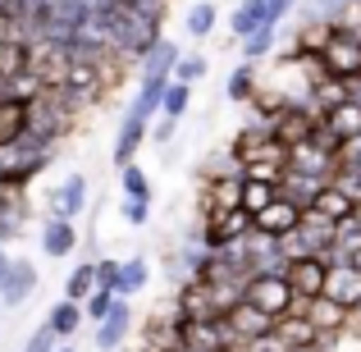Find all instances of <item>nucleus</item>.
<instances>
[{
	"instance_id": "1",
	"label": "nucleus",
	"mask_w": 361,
	"mask_h": 352,
	"mask_svg": "<svg viewBox=\"0 0 361 352\" xmlns=\"http://www.w3.org/2000/svg\"><path fill=\"white\" fill-rule=\"evenodd\" d=\"M243 302H252V307H261L265 316H288L293 307V289L283 274H252V279L243 284Z\"/></svg>"
},
{
	"instance_id": "2",
	"label": "nucleus",
	"mask_w": 361,
	"mask_h": 352,
	"mask_svg": "<svg viewBox=\"0 0 361 352\" xmlns=\"http://www.w3.org/2000/svg\"><path fill=\"white\" fill-rule=\"evenodd\" d=\"M37 289V265L32 261H14L0 252V302L5 307H23Z\"/></svg>"
},
{
	"instance_id": "3",
	"label": "nucleus",
	"mask_w": 361,
	"mask_h": 352,
	"mask_svg": "<svg viewBox=\"0 0 361 352\" xmlns=\"http://www.w3.org/2000/svg\"><path fill=\"white\" fill-rule=\"evenodd\" d=\"M325 274H329V265L320 261V256H293V261L283 265V279H288L293 298H307V302H316L320 293H325Z\"/></svg>"
},
{
	"instance_id": "4",
	"label": "nucleus",
	"mask_w": 361,
	"mask_h": 352,
	"mask_svg": "<svg viewBox=\"0 0 361 352\" xmlns=\"http://www.w3.org/2000/svg\"><path fill=\"white\" fill-rule=\"evenodd\" d=\"M252 220H256V233H265V238H288V233H298V224H302V206L288 202V197H274V202L265 206L261 215H252Z\"/></svg>"
},
{
	"instance_id": "5",
	"label": "nucleus",
	"mask_w": 361,
	"mask_h": 352,
	"mask_svg": "<svg viewBox=\"0 0 361 352\" xmlns=\"http://www.w3.org/2000/svg\"><path fill=\"white\" fill-rule=\"evenodd\" d=\"M224 325L233 329V339L247 348V344H256V339H265V334H274V316H265L261 307H252V302H238V307L224 316Z\"/></svg>"
},
{
	"instance_id": "6",
	"label": "nucleus",
	"mask_w": 361,
	"mask_h": 352,
	"mask_svg": "<svg viewBox=\"0 0 361 352\" xmlns=\"http://www.w3.org/2000/svg\"><path fill=\"white\" fill-rule=\"evenodd\" d=\"M133 334V302L128 298H115L110 316L97 325V352H119Z\"/></svg>"
},
{
	"instance_id": "7",
	"label": "nucleus",
	"mask_w": 361,
	"mask_h": 352,
	"mask_svg": "<svg viewBox=\"0 0 361 352\" xmlns=\"http://www.w3.org/2000/svg\"><path fill=\"white\" fill-rule=\"evenodd\" d=\"M174 311L188 316V320H220V311H215V302H211V284H202V279L178 284L174 289Z\"/></svg>"
},
{
	"instance_id": "8",
	"label": "nucleus",
	"mask_w": 361,
	"mask_h": 352,
	"mask_svg": "<svg viewBox=\"0 0 361 352\" xmlns=\"http://www.w3.org/2000/svg\"><path fill=\"white\" fill-rule=\"evenodd\" d=\"M320 298H329V302H338V307L353 311V302L361 298V270H357L353 261H348V265H329L325 293H320Z\"/></svg>"
},
{
	"instance_id": "9",
	"label": "nucleus",
	"mask_w": 361,
	"mask_h": 352,
	"mask_svg": "<svg viewBox=\"0 0 361 352\" xmlns=\"http://www.w3.org/2000/svg\"><path fill=\"white\" fill-rule=\"evenodd\" d=\"M151 138V119H142V115H123V123H119V133H115V165L123 169V165H133L137 160V147Z\"/></svg>"
},
{
	"instance_id": "10",
	"label": "nucleus",
	"mask_w": 361,
	"mask_h": 352,
	"mask_svg": "<svg viewBox=\"0 0 361 352\" xmlns=\"http://www.w3.org/2000/svg\"><path fill=\"white\" fill-rule=\"evenodd\" d=\"M288 169H293V174H307V178L329 183V174H334V160H329L325 151L316 147V142H298V147H288Z\"/></svg>"
},
{
	"instance_id": "11",
	"label": "nucleus",
	"mask_w": 361,
	"mask_h": 352,
	"mask_svg": "<svg viewBox=\"0 0 361 352\" xmlns=\"http://www.w3.org/2000/svg\"><path fill=\"white\" fill-rule=\"evenodd\" d=\"M238 206H243V174L202 183V215H211V211H238Z\"/></svg>"
},
{
	"instance_id": "12",
	"label": "nucleus",
	"mask_w": 361,
	"mask_h": 352,
	"mask_svg": "<svg viewBox=\"0 0 361 352\" xmlns=\"http://www.w3.org/2000/svg\"><path fill=\"white\" fill-rule=\"evenodd\" d=\"M82 211H87V178L69 174L60 188H55V197H51V215H60V220H78Z\"/></svg>"
},
{
	"instance_id": "13",
	"label": "nucleus",
	"mask_w": 361,
	"mask_h": 352,
	"mask_svg": "<svg viewBox=\"0 0 361 352\" xmlns=\"http://www.w3.org/2000/svg\"><path fill=\"white\" fill-rule=\"evenodd\" d=\"M307 316H311V325H316L320 339H334V334H343V329L353 325V311L338 307V302H329V298H316Z\"/></svg>"
},
{
	"instance_id": "14",
	"label": "nucleus",
	"mask_w": 361,
	"mask_h": 352,
	"mask_svg": "<svg viewBox=\"0 0 361 352\" xmlns=\"http://www.w3.org/2000/svg\"><path fill=\"white\" fill-rule=\"evenodd\" d=\"M261 28H270V14H265V0H238L229 14V37H238V42H247V37H256Z\"/></svg>"
},
{
	"instance_id": "15",
	"label": "nucleus",
	"mask_w": 361,
	"mask_h": 352,
	"mask_svg": "<svg viewBox=\"0 0 361 352\" xmlns=\"http://www.w3.org/2000/svg\"><path fill=\"white\" fill-rule=\"evenodd\" d=\"M27 101H14V97H5L0 101V151H14L18 147V138L27 133Z\"/></svg>"
},
{
	"instance_id": "16",
	"label": "nucleus",
	"mask_w": 361,
	"mask_h": 352,
	"mask_svg": "<svg viewBox=\"0 0 361 352\" xmlns=\"http://www.w3.org/2000/svg\"><path fill=\"white\" fill-rule=\"evenodd\" d=\"M82 302H69V298H60L51 311H46V325H51V334L60 339V344H69L73 334H78V325H82Z\"/></svg>"
},
{
	"instance_id": "17",
	"label": "nucleus",
	"mask_w": 361,
	"mask_h": 352,
	"mask_svg": "<svg viewBox=\"0 0 361 352\" xmlns=\"http://www.w3.org/2000/svg\"><path fill=\"white\" fill-rule=\"evenodd\" d=\"M256 87H261V78H256V64L238 60L229 69V78H224V101H233V106H247V101L256 97Z\"/></svg>"
},
{
	"instance_id": "18",
	"label": "nucleus",
	"mask_w": 361,
	"mask_h": 352,
	"mask_svg": "<svg viewBox=\"0 0 361 352\" xmlns=\"http://www.w3.org/2000/svg\"><path fill=\"white\" fill-rule=\"evenodd\" d=\"M73 247H78V229H73V220H60V215H51L42 229V252L46 256H69Z\"/></svg>"
},
{
	"instance_id": "19",
	"label": "nucleus",
	"mask_w": 361,
	"mask_h": 352,
	"mask_svg": "<svg viewBox=\"0 0 361 352\" xmlns=\"http://www.w3.org/2000/svg\"><path fill=\"white\" fill-rule=\"evenodd\" d=\"M311 206H316V211L325 215V220H334V224L353 220V211H357V202H353L348 193H338L334 183H325V188H320V193H316V202H311Z\"/></svg>"
},
{
	"instance_id": "20",
	"label": "nucleus",
	"mask_w": 361,
	"mask_h": 352,
	"mask_svg": "<svg viewBox=\"0 0 361 352\" xmlns=\"http://www.w3.org/2000/svg\"><path fill=\"white\" fill-rule=\"evenodd\" d=\"M147 284H151V261H147V256H128V261L119 265L115 298H133V293H142Z\"/></svg>"
},
{
	"instance_id": "21",
	"label": "nucleus",
	"mask_w": 361,
	"mask_h": 352,
	"mask_svg": "<svg viewBox=\"0 0 361 352\" xmlns=\"http://www.w3.org/2000/svg\"><path fill=\"white\" fill-rule=\"evenodd\" d=\"M274 334H279L288 348H311L320 339L316 325H311V316H279L274 320Z\"/></svg>"
},
{
	"instance_id": "22",
	"label": "nucleus",
	"mask_w": 361,
	"mask_h": 352,
	"mask_svg": "<svg viewBox=\"0 0 361 352\" xmlns=\"http://www.w3.org/2000/svg\"><path fill=\"white\" fill-rule=\"evenodd\" d=\"M320 178H307V174H293V169H283V178H279V197H288V202H298L302 211H307L311 202H316V193H320Z\"/></svg>"
},
{
	"instance_id": "23",
	"label": "nucleus",
	"mask_w": 361,
	"mask_h": 352,
	"mask_svg": "<svg viewBox=\"0 0 361 352\" xmlns=\"http://www.w3.org/2000/svg\"><path fill=\"white\" fill-rule=\"evenodd\" d=\"M325 123L338 133V138H361V106H353V101H338L334 110H325Z\"/></svg>"
},
{
	"instance_id": "24",
	"label": "nucleus",
	"mask_w": 361,
	"mask_h": 352,
	"mask_svg": "<svg viewBox=\"0 0 361 352\" xmlns=\"http://www.w3.org/2000/svg\"><path fill=\"white\" fill-rule=\"evenodd\" d=\"M215 23H220V9H215V0H197L192 9H188V18H183V28H188V37H211L215 32Z\"/></svg>"
},
{
	"instance_id": "25",
	"label": "nucleus",
	"mask_w": 361,
	"mask_h": 352,
	"mask_svg": "<svg viewBox=\"0 0 361 352\" xmlns=\"http://www.w3.org/2000/svg\"><path fill=\"white\" fill-rule=\"evenodd\" d=\"M92 293H97V265H92V261L73 265L69 279H64V298H69V302H87Z\"/></svg>"
},
{
	"instance_id": "26",
	"label": "nucleus",
	"mask_w": 361,
	"mask_h": 352,
	"mask_svg": "<svg viewBox=\"0 0 361 352\" xmlns=\"http://www.w3.org/2000/svg\"><path fill=\"white\" fill-rule=\"evenodd\" d=\"M206 73H211V55H202V51H183V55H178L174 83H188V87H197Z\"/></svg>"
},
{
	"instance_id": "27",
	"label": "nucleus",
	"mask_w": 361,
	"mask_h": 352,
	"mask_svg": "<svg viewBox=\"0 0 361 352\" xmlns=\"http://www.w3.org/2000/svg\"><path fill=\"white\" fill-rule=\"evenodd\" d=\"M274 46H279V28H261L256 37H247V42H243V60L247 64H261V60H270V55H274Z\"/></svg>"
},
{
	"instance_id": "28",
	"label": "nucleus",
	"mask_w": 361,
	"mask_h": 352,
	"mask_svg": "<svg viewBox=\"0 0 361 352\" xmlns=\"http://www.w3.org/2000/svg\"><path fill=\"white\" fill-rule=\"evenodd\" d=\"M279 197V188L274 183H261V178H243V211H252V215H261L265 206Z\"/></svg>"
},
{
	"instance_id": "29",
	"label": "nucleus",
	"mask_w": 361,
	"mask_h": 352,
	"mask_svg": "<svg viewBox=\"0 0 361 352\" xmlns=\"http://www.w3.org/2000/svg\"><path fill=\"white\" fill-rule=\"evenodd\" d=\"M188 106H192V87H188V83H169V87H165V101H160V115L178 123V119L188 115Z\"/></svg>"
},
{
	"instance_id": "30",
	"label": "nucleus",
	"mask_w": 361,
	"mask_h": 352,
	"mask_svg": "<svg viewBox=\"0 0 361 352\" xmlns=\"http://www.w3.org/2000/svg\"><path fill=\"white\" fill-rule=\"evenodd\" d=\"M119 188H123V197H142V202H151V178H147L142 165H123L119 169Z\"/></svg>"
},
{
	"instance_id": "31",
	"label": "nucleus",
	"mask_w": 361,
	"mask_h": 352,
	"mask_svg": "<svg viewBox=\"0 0 361 352\" xmlns=\"http://www.w3.org/2000/svg\"><path fill=\"white\" fill-rule=\"evenodd\" d=\"M110 307H115V293H110V289H97L87 302H82V316H87L92 325H101V320L110 316Z\"/></svg>"
},
{
	"instance_id": "32",
	"label": "nucleus",
	"mask_w": 361,
	"mask_h": 352,
	"mask_svg": "<svg viewBox=\"0 0 361 352\" xmlns=\"http://www.w3.org/2000/svg\"><path fill=\"white\" fill-rule=\"evenodd\" d=\"M311 142H316V147H320V151H325V156H329V160H338V156H343V138H338V133H334V128H329V123H325V119H320V123H316V133H311Z\"/></svg>"
},
{
	"instance_id": "33",
	"label": "nucleus",
	"mask_w": 361,
	"mask_h": 352,
	"mask_svg": "<svg viewBox=\"0 0 361 352\" xmlns=\"http://www.w3.org/2000/svg\"><path fill=\"white\" fill-rule=\"evenodd\" d=\"M243 178H261V183H274V188H279L283 165H270V160H247V165H243Z\"/></svg>"
},
{
	"instance_id": "34",
	"label": "nucleus",
	"mask_w": 361,
	"mask_h": 352,
	"mask_svg": "<svg viewBox=\"0 0 361 352\" xmlns=\"http://www.w3.org/2000/svg\"><path fill=\"white\" fill-rule=\"evenodd\" d=\"M119 211H123V220H128L133 229H142V224L151 220V202H142V197H123Z\"/></svg>"
},
{
	"instance_id": "35",
	"label": "nucleus",
	"mask_w": 361,
	"mask_h": 352,
	"mask_svg": "<svg viewBox=\"0 0 361 352\" xmlns=\"http://www.w3.org/2000/svg\"><path fill=\"white\" fill-rule=\"evenodd\" d=\"M334 169H343V174H357V178H361V138H348V142H343V156L334 160Z\"/></svg>"
},
{
	"instance_id": "36",
	"label": "nucleus",
	"mask_w": 361,
	"mask_h": 352,
	"mask_svg": "<svg viewBox=\"0 0 361 352\" xmlns=\"http://www.w3.org/2000/svg\"><path fill=\"white\" fill-rule=\"evenodd\" d=\"M55 348H60V339H55V334H51V325L42 320V325L32 329V339H27V344L18 348V352H55Z\"/></svg>"
},
{
	"instance_id": "37",
	"label": "nucleus",
	"mask_w": 361,
	"mask_h": 352,
	"mask_svg": "<svg viewBox=\"0 0 361 352\" xmlns=\"http://www.w3.org/2000/svg\"><path fill=\"white\" fill-rule=\"evenodd\" d=\"M92 265H97V289H110V293H115L119 265H123V261H115V256H101V261H92Z\"/></svg>"
},
{
	"instance_id": "38",
	"label": "nucleus",
	"mask_w": 361,
	"mask_h": 352,
	"mask_svg": "<svg viewBox=\"0 0 361 352\" xmlns=\"http://www.w3.org/2000/svg\"><path fill=\"white\" fill-rule=\"evenodd\" d=\"M298 0H265V14H270V28H279L283 18H293Z\"/></svg>"
},
{
	"instance_id": "39",
	"label": "nucleus",
	"mask_w": 361,
	"mask_h": 352,
	"mask_svg": "<svg viewBox=\"0 0 361 352\" xmlns=\"http://www.w3.org/2000/svg\"><path fill=\"white\" fill-rule=\"evenodd\" d=\"M174 133H178V123L165 119V115H160V123H151V142H160V147H165V142H174Z\"/></svg>"
},
{
	"instance_id": "40",
	"label": "nucleus",
	"mask_w": 361,
	"mask_h": 352,
	"mask_svg": "<svg viewBox=\"0 0 361 352\" xmlns=\"http://www.w3.org/2000/svg\"><path fill=\"white\" fill-rule=\"evenodd\" d=\"M247 352H288V344H283L279 334H265V339H256V344H247Z\"/></svg>"
},
{
	"instance_id": "41",
	"label": "nucleus",
	"mask_w": 361,
	"mask_h": 352,
	"mask_svg": "<svg viewBox=\"0 0 361 352\" xmlns=\"http://www.w3.org/2000/svg\"><path fill=\"white\" fill-rule=\"evenodd\" d=\"M353 325H357V329H361V298H357V302H353Z\"/></svg>"
},
{
	"instance_id": "42",
	"label": "nucleus",
	"mask_w": 361,
	"mask_h": 352,
	"mask_svg": "<svg viewBox=\"0 0 361 352\" xmlns=\"http://www.w3.org/2000/svg\"><path fill=\"white\" fill-rule=\"evenodd\" d=\"M353 220H357V229H361V202H357V211H353Z\"/></svg>"
},
{
	"instance_id": "43",
	"label": "nucleus",
	"mask_w": 361,
	"mask_h": 352,
	"mask_svg": "<svg viewBox=\"0 0 361 352\" xmlns=\"http://www.w3.org/2000/svg\"><path fill=\"white\" fill-rule=\"evenodd\" d=\"M288 352H316V344H311V348H288Z\"/></svg>"
},
{
	"instance_id": "44",
	"label": "nucleus",
	"mask_w": 361,
	"mask_h": 352,
	"mask_svg": "<svg viewBox=\"0 0 361 352\" xmlns=\"http://www.w3.org/2000/svg\"><path fill=\"white\" fill-rule=\"evenodd\" d=\"M55 352H78V348H69V344H60V348H55Z\"/></svg>"
},
{
	"instance_id": "45",
	"label": "nucleus",
	"mask_w": 361,
	"mask_h": 352,
	"mask_svg": "<svg viewBox=\"0 0 361 352\" xmlns=\"http://www.w3.org/2000/svg\"><path fill=\"white\" fill-rule=\"evenodd\" d=\"M0 316H5V302H0Z\"/></svg>"
}]
</instances>
